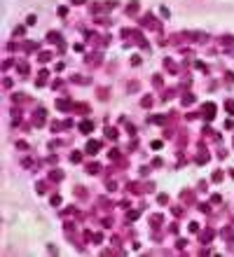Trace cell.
<instances>
[{"mask_svg":"<svg viewBox=\"0 0 234 257\" xmlns=\"http://www.w3.org/2000/svg\"><path fill=\"white\" fill-rule=\"evenodd\" d=\"M45 117H47V112L40 108V110L35 112V119H33V124H35V126H42V124H45Z\"/></svg>","mask_w":234,"mask_h":257,"instance_id":"cell-1","label":"cell"},{"mask_svg":"<svg viewBox=\"0 0 234 257\" xmlns=\"http://www.w3.org/2000/svg\"><path fill=\"white\" fill-rule=\"evenodd\" d=\"M98 150H101V143L98 140H89L87 143V154H96Z\"/></svg>","mask_w":234,"mask_h":257,"instance_id":"cell-2","label":"cell"},{"mask_svg":"<svg viewBox=\"0 0 234 257\" xmlns=\"http://www.w3.org/2000/svg\"><path fill=\"white\" fill-rule=\"evenodd\" d=\"M213 115H215V105L213 103H206L204 105V117L206 119H213Z\"/></svg>","mask_w":234,"mask_h":257,"instance_id":"cell-3","label":"cell"},{"mask_svg":"<svg viewBox=\"0 0 234 257\" xmlns=\"http://www.w3.org/2000/svg\"><path fill=\"white\" fill-rule=\"evenodd\" d=\"M47 40H49V42H59V45H63V42H61V33H59V31H49V33H47Z\"/></svg>","mask_w":234,"mask_h":257,"instance_id":"cell-4","label":"cell"},{"mask_svg":"<svg viewBox=\"0 0 234 257\" xmlns=\"http://www.w3.org/2000/svg\"><path fill=\"white\" fill-rule=\"evenodd\" d=\"M56 108H59V110H70L73 103H70L68 98H59V101H56Z\"/></svg>","mask_w":234,"mask_h":257,"instance_id":"cell-5","label":"cell"},{"mask_svg":"<svg viewBox=\"0 0 234 257\" xmlns=\"http://www.w3.org/2000/svg\"><path fill=\"white\" fill-rule=\"evenodd\" d=\"M80 131H82V133H92V131H94V124L85 119V122H80Z\"/></svg>","mask_w":234,"mask_h":257,"instance_id":"cell-6","label":"cell"},{"mask_svg":"<svg viewBox=\"0 0 234 257\" xmlns=\"http://www.w3.org/2000/svg\"><path fill=\"white\" fill-rule=\"evenodd\" d=\"M47 75H49L47 70H40V75H38V82H35V84H38V87H42V84L47 82Z\"/></svg>","mask_w":234,"mask_h":257,"instance_id":"cell-7","label":"cell"},{"mask_svg":"<svg viewBox=\"0 0 234 257\" xmlns=\"http://www.w3.org/2000/svg\"><path fill=\"white\" fill-rule=\"evenodd\" d=\"M126 12H129V14H136V12H138V3H136V0H133V3H129Z\"/></svg>","mask_w":234,"mask_h":257,"instance_id":"cell-8","label":"cell"},{"mask_svg":"<svg viewBox=\"0 0 234 257\" xmlns=\"http://www.w3.org/2000/svg\"><path fill=\"white\" fill-rule=\"evenodd\" d=\"M192 103H194V96L192 94H185L183 96V105H192Z\"/></svg>","mask_w":234,"mask_h":257,"instance_id":"cell-9","label":"cell"},{"mask_svg":"<svg viewBox=\"0 0 234 257\" xmlns=\"http://www.w3.org/2000/svg\"><path fill=\"white\" fill-rule=\"evenodd\" d=\"M87 173H92V176L98 173V164H89V166H87Z\"/></svg>","mask_w":234,"mask_h":257,"instance_id":"cell-10","label":"cell"},{"mask_svg":"<svg viewBox=\"0 0 234 257\" xmlns=\"http://www.w3.org/2000/svg\"><path fill=\"white\" fill-rule=\"evenodd\" d=\"M49 59H52V54H49V52H42V54H40V61H42V63H47Z\"/></svg>","mask_w":234,"mask_h":257,"instance_id":"cell-11","label":"cell"},{"mask_svg":"<svg viewBox=\"0 0 234 257\" xmlns=\"http://www.w3.org/2000/svg\"><path fill=\"white\" fill-rule=\"evenodd\" d=\"M225 108H227V112H229V115H234V101H227V103H225Z\"/></svg>","mask_w":234,"mask_h":257,"instance_id":"cell-12","label":"cell"},{"mask_svg":"<svg viewBox=\"0 0 234 257\" xmlns=\"http://www.w3.org/2000/svg\"><path fill=\"white\" fill-rule=\"evenodd\" d=\"M80 159H82V154H80V152H73V154H70V161H75V164L80 161Z\"/></svg>","mask_w":234,"mask_h":257,"instance_id":"cell-13","label":"cell"},{"mask_svg":"<svg viewBox=\"0 0 234 257\" xmlns=\"http://www.w3.org/2000/svg\"><path fill=\"white\" fill-rule=\"evenodd\" d=\"M222 180V171H215V173H213V182H220Z\"/></svg>","mask_w":234,"mask_h":257,"instance_id":"cell-14","label":"cell"},{"mask_svg":"<svg viewBox=\"0 0 234 257\" xmlns=\"http://www.w3.org/2000/svg\"><path fill=\"white\" fill-rule=\"evenodd\" d=\"M35 21H38V19H35V14H31V17L26 19V26H35Z\"/></svg>","mask_w":234,"mask_h":257,"instance_id":"cell-15","label":"cell"},{"mask_svg":"<svg viewBox=\"0 0 234 257\" xmlns=\"http://www.w3.org/2000/svg\"><path fill=\"white\" fill-rule=\"evenodd\" d=\"M150 147H152V150H159V147H162V140H152Z\"/></svg>","mask_w":234,"mask_h":257,"instance_id":"cell-16","label":"cell"},{"mask_svg":"<svg viewBox=\"0 0 234 257\" xmlns=\"http://www.w3.org/2000/svg\"><path fill=\"white\" fill-rule=\"evenodd\" d=\"M19 72H21V75H28V65L21 63V65H19Z\"/></svg>","mask_w":234,"mask_h":257,"instance_id":"cell-17","label":"cell"},{"mask_svg":"<svg viewBox=\"0 0 234 257\" xmlns=\"http://www.w3.org/2000/svg\"><path fill=\"white\" fill-rule=\"evenodd\" d=\"M206 161H208V154L201 152V154H199V164H206Z\"/></svg>","mask_w":234,"mask_h":257,"instance_id":"cell-18","label":"cell"},{"mask_svg":"<svg viewBox=\"0 0 234 257\" xmlns=\"http://www.w3.org/2000/svg\"><path fill=\"white\" fill-rule=\"evenodd\" d=\"M201 238H204V241H206V243H208V241H211V238H213V231H204V236H201Z\"/></svg>","mask_w":234,"mask_h":257,"instance_id":"cell-19","label":"cell"},{"mask_svg":"<svg viewBox=\"0 0 234 257\" xmlns=\"http://www.w3.org/2000/svg\"><path fill=\"white\" fill-rule=\"evenodd\" d=\"M52 178H54V180H61V178H63V173H61V171H54Z\"/></svg>","mask_w":234,"mask_h":257,"instance_id":"cell-20","label":"cell"},{"mask_svg":"<svg viewBox=\"0 0 234 257\" xmlns=\"http://www.w3.org/2000/svg\"><path fill=\"white\" fill-rule=\"evenodd\" d=\"M105 133H108V136H110V138H112V140H115V138H117V131H115V129H108V131H105Z\"/></svg>","mask_w":234,"mask_h":257,"instance_id":"cell-21","label":"cell"},{"mask_svg":"<svg viewBox=\"0 0 234 257\" xmlns=\"http://www.w3.org/2000/svg\"><path fill=\"white\" fill-rule=\"evenodd\" d=\"M157 201H159V203H166V201H169V196H166V194H159V196H157Z\"/></svg>","mask_w":234,"mask_h":257,"instance_id":"cell-22","label":"cell"},{"mask_svg":"<svg viewBox=\"0 0 234 257\" xmlns=\"http://www.w3.org/2000/svg\"><path fill=\"white\" fill-rule=\"evenodd\" d=\"M190 231H199V224L197 222H190Z\"/></svg>","mask_w":234,"mask_h":257,"instance_id":"cell-23","label":"cell"},{"mask_svg":"<svg viewBox=\"0 0 234 257\" xmlns=\"http://www.w3.org/2000/svg\"><path fill=\"white\" fill-rule=\"evenodd\" d=\"M73 3H75V5H82V3H85V0H73Z\"/></svg>","mask_w":234,"mask_h":257,"instance_id":"cell-24","label":"cell"}]
</instances>
